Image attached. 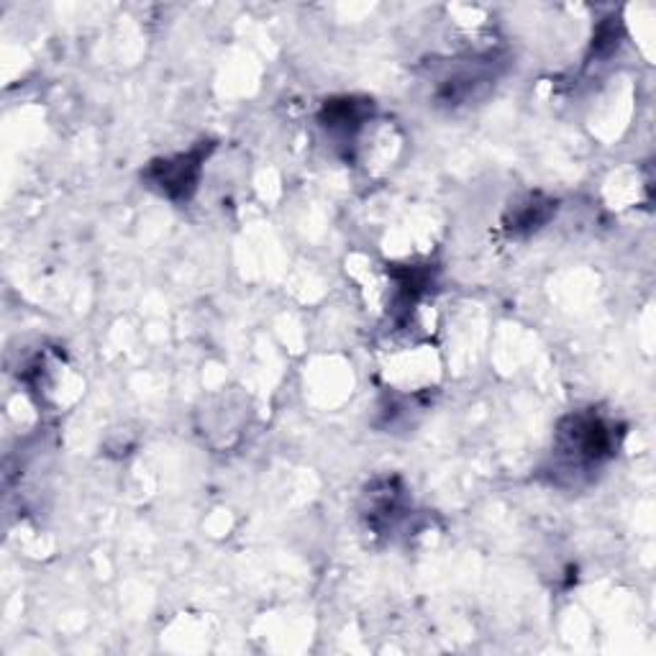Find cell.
<instances>
[{
  "mask_svg": "<svg viewBox=\"0 0 656 656\" xmlns=\"http://www.w3.org/2000/svg\"><path fill=\"white\" fill-rule=\"evenodd\" d=\"M198 162H201L198 154H188V157H177L172 162L154 165L152 167L154 186H159L162 193L172 198H182V195L188 198L193 193L198 180Z\"/></svg>",
  "mask_w": 656,
  "mask_h": 656,
  "instance_id": "6da1fadb",
  "label": "cell"
}]
</instances>
